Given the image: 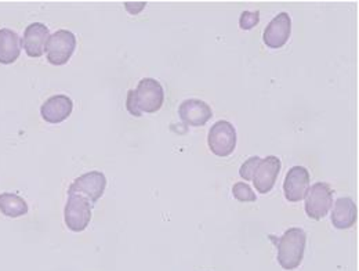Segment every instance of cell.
<instances>
[{"mask_svg":"<svg viewBox=\"0 0 359 271\" xmlns=\"http://www.w3.org/2000/svg\"><path fill=\"white\" fill-rule=\"evenodd\" d=\"M50 38L48 28L42 22H34L27 27L21 39V47L31 58H39L45 54L47 41Z\"/></svg>","mask_w":359,"mask_h":271,"instance_id":"obj_12","label":"cell"},{"mask_svg":"<svg viewBox=\"0 0 359 271\" xmlns=\"http://www.w3.org/2000/svg\"><path fill=\"white\" fill-rule=\"evenodd\" d=\"M262 161L260 157H250L239 169V176L246 181H252L253 173L259 165V162Z\"/></svg>","mask_w":359,"mask_h":271,"instance_id":"obj_19","label":"cell"},{"mask_svg":"<svg viewBox=\"0 0 359 271\" xmlns=\"http://www.w3.org/2000/svg\"><path fill=\"white\" fill-rule=\"evenodd\" d=\"M280 168H282V162L275 155H269L267 158L262 159L252 178L255 188L260 194H269L276 183Z\"/></svg>","mask_w":359,"mask_h":271,"instance_id":"obj_10","label":"cell"},{"mask_svg":"<svg viewBox=\"0 0 359 271\" xmlns=\"http://www.w3.org/2000/svg\"><path fill=\"white\" fill-rule=\"evenodd\" d=\"M105 187H107L105 175L102 172L93 171L75 179L68 188V194H79L88 198L94 205L104 195Z\"/></svg>","mask_w":359,"mask_h":271,"instance_id":"obj_7","label":"cell"},{"mask_svg":"<svg viewBox=\"0 0 359 271\" xmlns=\"http://www.w3.org/2000/svg\"><path fill=\"white\" fill-rule=\"evenodd\" d=\"M74 111L72 100L65 94H55L47 98L41 107V115L48 124H61L71 117Z\"/></svg>","mask_w":359,"mask_h":271,"instance_id":"obj_13","label":"cell"},{"mask_svg":"<svg viewBox=\"0 0 359 271\" xmlns=\"http://www.w3.org/2000/svg\"><path fill=\"white\" fill-rule=\"evenodd\" d=\"M358 218V209L353 198L341 197L333 204L332 225L337 230H347L355 226Z\"/></svg>","mask_w":359,"mask_h":271,"instance_id":"obj_14","label":"cell"},{"mask_svg":"<svg viewBox=\"0 0 359 271\" xmlns=\"http://www.w3.org/2000/svg\"><path fill=\"white\" fill-rule=\"evenodd\" d=\"M292 34V18L287 13H279L264 31L263 41L269 48H280L287 44Z\"/></svg>","mask_w":359,"mask_h":271,"instance_id":"obj_11","label":"cell"},{"mask_svg":"<svg viewBox=\"0 0 359 271\" xmlns=\"http://www.w3.org/2000/svg\"><path fill=\"white\" fill-rule=\"evenodd\" d=\"M278 263L283 270H296L303 259L307 244V234L303 228L292 227L286 230L276 241Z\"/></svg>","mask_w":359,"mask_h":271,"instance_id":"obj_2","label":"cell"},{"mask_svg":"<svg viewBox=\"0 0 359 271\" xmlns=\"http://www.w3.org/2000/svg\"><path fill=\"white\" fill-rule=\"evenodd\" d=\"M260 22V11H243L239 18V27L245 31L252 29Z\"/></svg>","mask_w":359,"mask_h":271,"instance_id":"obj_18","label":"cell"},{"mask_svg":"<svg viewBox=\"0 0 359 271\" xmlns=\"http://www.w3.org/2000/svg\"><path fill=\"white\" fill-rule=\"evenodd\" d=\"M210 151L217 157H229L236 148V131L228 121L216 122L208 136Z\"/></svg>","mask_w":359,"mask_h":271,"instance_id":"obj_6","label":"cell"},{"mask_svg":"<svg viewBox=\"0 0 359 271\" xmlns=\"http://www.w3.org/2000/svg\"><path fill=\"white\" fill-rule=\"evenodd\" d=\"M232 194L239 202H255L257 199V195L248 183H235L232 187Z\"/></svg>","mask_w":359,"mask_h":271,"instance_id":"obj_17","label":"cell"},{"mask_svg":"<svg viewBox=\"0 0 359 271\" xmlns=\"http://www.w3.org/2000/svg\"><path fill=\"white\" fill-rule=\"evenodd\" d=\"M0 212L7 218L17 219L28 213V204L17 194L3 192L0 194Z\"/></svg>","mask_w":359,"mask_h":271,"instance_id":"obj_16","label":"cell"},{"mask_svg":"<svg viewBox=\"0 0 359 271\" xmlns=\"http://www.w3.org/2000/svg\"><path fill=\"white\" fill-rule=\"evenodd\" d=\"M145 6H147V3L145 1H138V3H125V7H126V10H128V13H130V14H138V13H141L144 8H145Z\"/></svg>","mask_w":359,"mask_h":271,"instance_id":"obj_20","label":"cell"},{"mask_svg":"<svg viewBox=\"0 0 359 271\" xmlns=\"http://www.w3.org/2000/svg\"><path fill=\"white\" fill-rule=\"evenodd\" d=\"M309 188H310V172L304 166L290 168L283 181L285 198L289 202H300L306 198Z\"/></svg>","mask_w":359,"mask_h":271,"instance_id":"obj_8","label":"cell"},{"mask_svg":"<svg viewBox=\"0 0 359 271\" xmlns=\"http://www.w3.org/2000/svg\"><path fill=\"white\" fill-rule=\"evenodd\" d=\"M165 103L163 86L152 78H144L138 82L135 91H129L126 108L130 115L141 117L142 114L158 112Z\"/></svg>","mask_w":359,"mask_h":271,"instance_id":"obj_1","label":"cell"},{"mask_svg":"<svg viewBox=\"0 0 359 271\" xmlns=\"http://www.w3.org/2000/svg\"><path fill=\"white\" fill-rule=\"evenodd\" d=\"M93 204L79 194H68V201L64 209V220L74 232H81L89 227Z\"/></svg>","mask_w":359,"mask_h":271,"instance_id":"obj_4","label":"cell"},{"mask_svg":"<svg viewBox=\"0 0 359 271\" xmlns=\"http://www.w3.org/2000/svg\"><path fill=\"white\" fill-rule=\"evenodd\" d=\"M76 48V37L67 29H58L50 35L46 46L47 61L53 65H64Z\"/></svg>","mask_w":359,"mask_h":271,"instance_id":"obj_3","label":"cell"},{"mask_svg":"<svg viewBox=\"0 0 359 271\" xmlns=\"http://www.w3.org/2000/svg\"><path fill=\"white\" fill-rule=\"evenodd\" d=\"M21 54V39L18 35L8 29H0V64H13Z\"/></svg>","mask_w":359,"mask_h":271,"instance_id":"obj_15","label":"cell"},{"mask_svg":"<svg viewBox=\"0 0 359 271\" xmlns=\"http://www.w3.org/2000/svg\"><path fill=\"white\" fill-rule=\"evenodd\" d=\"M306 213L310 219H323L333 206V190L327 183L319 181L309 188L306 195Z\"/></svg>","mask_w":359,"mask_h":271,"instance_id":"obj_5","label":"cell"},{"mask_svg":"<svg viewBox=\"0 0 359 271\" xmlns=\"http://www.w3.org/2000/svg\"><path fill=\"white\" fill-rule=\"evenodd\" d=\"M179 117L188 126H205L213 117L210 105L199 98L184 100L179 107Z\"/></svg>","mask_w":359,"mask_h":271,"instance_id":"obj_9","label":"cell"}]
</instances>
